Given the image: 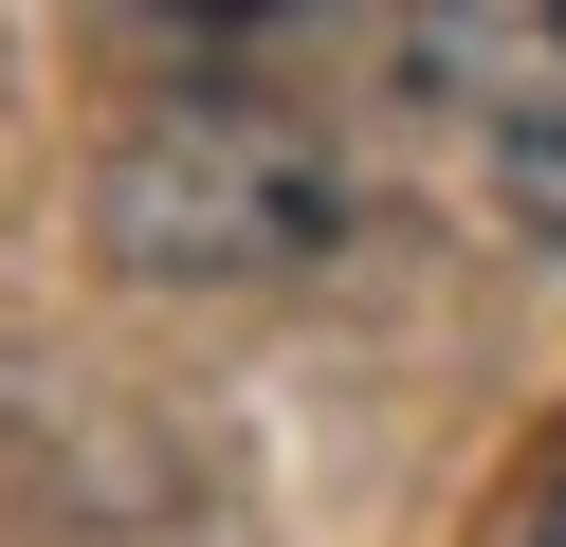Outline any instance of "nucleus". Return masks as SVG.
<instances>
[{
	"label": "nucleus",
	"mask_w": 566,
	"mask_h": 547,
	"mask_svg": "<svg viewBox=\"0 0 566 547\" xmlns=\"http://www.w3.org/2000/svg\"><path fill=\"white\" fill-rule=\"evenodd\" d=\"M329 219H347L329 146H311L293 109H256V92H165L147 128L111 146L128 274H293V255H329Z\"/></svg>",
	"instance_id": "obj_1"
},
{
	"label": "nucleus",
	"mask_w": 566,
	"mask_h": 547,
	"mask_svg": "<svg viewBox=\"0 0 566 547\" xmlns=\"http://www.w3.org/2000/svg\"><path fill=\"white\" fill-rule=\"evenodd\" d=\"M420 55L493 92V201L566 255V19H439Z\"/></svg>",
	"instance_id": "obj_2"
},
{
	"label": "nucleus",
	"mask_w": 566,
	"mask_h": 547,
	"mask_svg": "<svg viewBox=\"0 0 566 547\" xmlns=\"http://www.w3.org/2000/svg\"><path fill=\"white\" fill-rule=\"evenodd\" d=\"M493 547H566V438H548V456H530V493L493 511Z\"/></svg>",
	"instance_id": "obj_3"
}]
</instances>
